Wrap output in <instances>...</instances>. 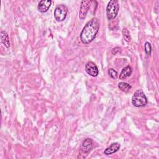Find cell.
<instances>
[{"label": "cell", "mask_w": 159, "mask_h": 159, "mask_svg": "<svg viewBox=\"0 0 159 159\" xmlns=\"http://www.w3.org/2000/svg\"><path fill=\"white\" fill-rule=\"evenodd\" d=\"M99 29V22L96 17L92 18L88 21L83 29L80 39L83 43L88 44L91 42L96 37Z\"/></svg>", "instance_id": "1"}, {"label": "cell", "mask_w": 159, "mask_h": 159, "mask_svg": "<svg viewBox=\"0 0 159 159\" xmlns=\"http://www.w3.org/2000/svg\"><path fill=\"white\" fill-rule=\"evenodd\" d=\"M132 104L137 107H143L147 103V99L142 89H137L132 98Z\"/></svg>", "instance_id": "2"}, {"label": "cell", "mask_w": 159, "mask_h": 159, "mask_svg": "<svg viewBox=\"0 0 159 159\" xmlns=\"http://www.w3.org/2000/svg\"><path fill=\"white\" fill-rule=\"evenodd\" d=\"M119 10V4L117 0L110 1L106 7V16L109 20L114 19Z\"/></svg>", "instance_id": "3"}, {"label": "cell", "mask_w": 159, "mask_h": 159, "mask_svg": "<svg viewBox=\"0 0 159 159\" xmlns=\"http://www.w3.org/2000/svg\"><path fill=\"white\" fill-rule=\"evenodd\" d=\"M67 12L68 9L65 5L60 4L57 6L54 11V16L55 19L58 22L63 21L66 18Z\"/></svg>", "instance_id": "4"}, {"label": "cell", "mask_w": 159, "mask_h": 159, "mask_svg": "<svg viewBox=\"0 0 159 159\" xmlns=\"http://www.w3.org/2000/svg\"><path fill=\"white\" fill-rule=\"evenodd\" d=\"M91 3V1H88V0H85V1H81V7H80V12H79V17L80 19L83 20L86 17V14L88 12V10L90 7Z\"/></svg>", "instance_id": "5"}, {"label": "cell", "mask_w": 159, "mask_h": 159, "mask_svg": "<svg viewBox=\"0 0 159 159\" xmlns=\"http://www.w3.org/2000/svg\"><path fill=\"white\" fill-rule=\"evenodd\" d=\"M85 71L89 75L93 77L97 76L99 73V70L96 65L93 61H88L86 64Z\"/></svg>", "instance_id": "6"}, {"label": "cell", "mask_w": 159, "mask_h": 159, "mask_svg": "<svg viewBox=\"0 0 159 159\" xmlns=\"http://www.w3.org/2000/svg\"><path fill=\"white\" fill-rule=\"evenodd\" d=\"M52 1L50 0H42L39 2L38 9L41 12H47L50 7Z\"/></svg>", "instance_id": "7"}, {"label": "cell", "mask_w": 159, "mask_h": 159, "mask_svg": "<svg viewBox=\"0 0 159 159\" xmlns=\"http://www.w3.org/2000/svg\"><path fill=\"white\" fill-rule=\"evenodd\" d=\"M93 147V141L91 139H86L82 143L81 150L84 153L89 152Z\"/></svg>", "instance_id": "8"}, {"label": "cell", "mask_w": 159, "mask_h": 159, "mask_svg": "<svg viewBox=\"0 0 159 159\" xmlns=\"http://www.w3.org/2000/svg\"><path fill=\"white\" fill-rule=\"evenodd\" d=\"M120 148V144L118 143H113L109 147H107L104 152V154L106 155H111L114 153H116Z\"/></svg>", "instance_id": "9"}, {"label": "cell", "mask_w": 159, "mask_h": 159, "mask_svg": "<svg viewBox=\"0 0 159 159\" xmlns=\"http://www.w3.org/2000/svg\"><path fill=\"white\" fill-rule=\"evenodd\" d=\"M132 72V69L129 65L125 66V68H124L122 70V71L119 75V79L120 80H125V78H128L129 76H130L131 75Z\"/></svg>", "instance_id": "10"}, {"label": "cell", "mask_w": 159, "mask_h": 159, "mask_svg": "<svg viewBox=\"0 0 159 159\" xmlns=\"http://www.w3.org/2000/svg\"><path fill=\"white\" fill-rule=\"evenodd\" d=\"M1 39L2 43L6 48L10 47V42H9L8 35L4 30H2L1 31Z\"/></svg>", "instance_id": "11"}, {"label": "cell", "mask_w": 159, "mask_h": 159, "mask_svg": "<svg viewBox=\"0 0 159 159\" xmlns=\"http://www.w3.org/2000/svg\"><path fill=\"white\" fill-rule=\"evenodd\" d=\"M118 87L122 91L125 93H127L131 88V86L125 82H120L118 84Z\"/></svg>", "instance_id": "12"}, {"label": "cell", "mask_w": 159, "mask_h": 159, "mask_svg": "<svg viewBox=\"0 0 159 159\" xmlns=\"http://www.w3.org/2000/svg\"><path fill=\"white\" fill-rule=\"evenodd\" d=\"M122 34H123V37H124V39L125 40V41L129 42L131 40V37H130V33H129V30L126 28H124L122 30Z\"/></svg>", "instance_id": "13"}, {"label": "cell", "mask_w": 159, "mask_h": 159, "mask_svg": "<svg viewBox=\"0 0 159 159\" xmlns=\"http://www.w3.org/2000/svg\"><path fill=\"white\" fill-rule=\"evenodd\" d=\"M108 73H109V75L112 78V79H117V77H118V73L117 72L114 70V69L112 68H110L109 70H108Z\"/></svg>", "instance_id": "14"}, {"label": "cell", "mask_w": 159, "mask_h": 159, "mask_svg": "<svg viewBox=\"0 0 159 159\" xmlns=\"http://www.w3.org/2000/svg\"><path fill=\"white\" fill-rule=\"evenodd\" d=\"M144 47H145V52L146 53L147 55H150L151 54V52H152V47H151V44L147 42H145V45H144Z\"/></svg>", "instance_id": "15"}, {"label": "cell", "mask_w": 159, "mask_h": 159, "mask_svg": "<svg viewBox=\"0 0 159 159\" xmlns=\"http://www.w3.org/2000/svg\"><path fill=\"white\" fill-rule=\"evenodd\" d=\"M120 50V48L119 47H115L112 50V53L114 55H116L117 53L119 52Z\"/></svg>", "instance_id": "16"}]
</instances>
